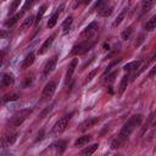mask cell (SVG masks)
Returning a JSON list of instances; mask_svg holds the SVG:
<instances>
[{"label":"cell","instance_id":"cell-19","mask_svg":"<svg viewBox=\"0 0 156 156\" xmlns=\"http://www.w3.org/2000/svg\"><path fill=\"white\" fill-rule=\"evenodd\" d=\"M22 15H23V12H22V11H21V12H18V13H16V15H13L11 18H9V20L5 22V26H6V27H12V26H13V24H15V23L21 18V17H22Z\"/></svg>","mask_w":156,"mask_h":156},{"label":"cell","instance_id":"cell-26","mask_svg":"<svg viewBox=\"0 0 156 156\" xmlns=\"http://www.w3.org/2000/svg\"><path fill=\"white\" fill-rule=\"evenodd\" d=\"M33 82H34V74L30 73V74L26 76V78L23 79V82H22V87H23V88H28L29 85L33 84Z\"/></svg>","mask_w":156,"mask_h":156},{"label":"cell","instance_id":"cell-11","mask_svg":"<svg viewBox=\"0 0 156 156\" xmlns=\"http://www.w3.org/2000/svg\"><path fill=\"white\" fill-rule=\"evenodd\" d=\"M54 39H55V34H51L43 44H41V46L39 48V50H38V54L39 55H43V54H45L46 51H48V49L51 46V44H52V41H54Z\"/></svg>","mask_w":156,"mask_h":156},{"label":"cell","instance_id":"cell-22","mask_svg":"<svg viewBox=\"0 0 156 156\" xmlns=\"http://www.w3.org/2000/svg\"><path fill=\"white\" fill-rule=\"evenodd\" d=\"M98 147H99V144L95 143V144H93V145L87 146L85 149H83V150L80 151V155H91V154H94V152L98 150Z\"/></svg>","mask_w":156,"mask_h":156},{"label":"cell","instance_id":"cell-2","mask_svg":"<svg viewBox=\"0 0 156 156\" xmlns=\"http://www.w3.org/2000/svg\"><path fill=\"white\" fill-rule=\"evenodd\" d=\"M30 112H32V108H23V110H20L18 112H16V113L11 117V119L9 121V124L12 126V127H18V126H21V124L27 119V117L30 115Z\"/></svg>","mask_w":156,"mask_h":156},{"label":"cell","instance_id":"cell-31","mask_svg":"<svg viewBox=\"0 0 156 156\" xmlns=\"http://www.w3.org/2000/svg\"><path fill=\"white\" fill-rule=\"evenodd\" d=\"M124 16H126V10H123L118 16H117V18L113 21V23H112V27H117V26H119L121 24V22L123 21V18H124Z\"/></svg>","mask_w":156,"mask_h":156},{"label":"cell","instance_id":"cell-38","mask_svg":"<svg viewBox=\"0 0 156 156\" xmlns=\"http://www.w3.org/2000/svg\"><path fill=\"white\" fill-rule=\"evenodd\" d=\"M119 61H121V58H116V60H113V61H112V62H111V63H110V65L107 66V69H106V72H105V74H106L107 72H110V69H111V68H112L113 66H116V65H117V63H118Z\"/></svg>","mask_w":156,"mask_h":156},{"label":"cell","instance_id":"cell-13","mask_svg":"<svg viewBox=\"0 0 156 156\" xmlns=\"http://www.w3.org/2000/svg\"><path fill=\"white\" fill-rule=\"evenodd\" d=\"M34 58H35L34 54H33V52H29V54L23 58V61H22V63H21V67H22V68H28V67H30V66L33 65V62H34Z\"/></svg>","mask_w":156,"mask_h":156},{"label":"cell","instance_id":"cell-29","mask_svg":"<svg viewBox=\"0 0 156 156\" xmlns=\"http://www.w3.org/2000/svg\"><path fill=\"white\" fill-rule=\"evenodd\" d=\"M123 141H124V139L123 138H121L119 135L116 138V139H113L112 140V143H111V146H112V149H118V147H121V145L123 144Z\"/></svg>","mask_w":156,"mask_h":156},{"label":"cell","instance_id":"cell-42","mask_svg":"<svg viewBox=\"0 0 156 156\" xmlns=\"http://www.w3.org/2000/svg\"><path fill=\"white\" fill-rule=\"evenodd\" d=\"M50 110H51V106H50V107H48V108H45V110H44V111L41 112V115H40V117H44V116H45V115H46V113H48V112H49Z\"/></svg>","mask_w":156,"mask_h":156},{"label":"cell","instance_id":"cell-7","mask_svg":"<svg viewBox=\"0 0 156 156\" xmlns=\"http://www.w3.org/2000/svg\"><path fill=\"white\" fill-rule=\"evenodd\" d=\"M98 122H99V117H90V118H88V119L83 121V122L78 126V129H79L80 132H84V130H87V129L91 128L93 126H95Z\"/></svg>","mask_w":156,"mask_h":156},{"label":"cell","instance_id":"cell-10","mask_svg":"<svg viewBox=\"0 0 156 156\" xmlns=\"http://www.w3.org/2000/svg\"><path fill=\"white\" fill-rule=\"evenodd\" d=\"M77 65H78V58H73V60L71 61L69 66H68L67 72H66V77H65L66 84L72 79V76H73V73H74V71H76V68H77Z\"/></svg>","mask_w":156,"mask_h":156},{"label":"cell","instance_id":"cell-21","mask_svg":"<svg viewBox=\"0 0 156 156\" xmlns=\"http://www.w3.org/2000/svg\"><path fill=\"white\" fill-rule=\"evenodd\" d=\"M90 139H91V135H82V136H79V138L74 141V146L85 145V144H88V143L90 141Z\"/></svg>","mask_w":156,"mask_h":156},{"label":"cell","instance_id":"cell-36","mask_svg":"<svg viewBox=\"0 0 156 156\" xmlns=\"http://www.w3.org/2000/svg\"><path fill=\"white\" fill-rule=\"evenodd\" d=\"M116 77H117V71H113L111 74H108V76H107V78L105 79V82L110 84V83H112V82L115 80V78H116Z\"/></svg>","mask_w":156,"mask_h":156},{"label":"cell","instance_id":"cell-40","mask_svg":"<svg viewBox=\"0 0 156 156\" xmlns=\"http://www.w3.org/2000/svg\"><path fill=\"white\" fill-rule=\"evenodd\" d=\"M156 73V66H154L152 68H151V71H150V73H149V77L151 78V77H154V74Z\"/></svg>","mask_w":156,"mask_h":156},{"label":"cell","instance_id":"cell-16","mask_svg":"<svg viewBox=\"0 0 156 156\" xmlns=\"http://www.w3.org/2000/svg\"><path fill=\"white\" fill-rule=\"evenodd\" d=\"M34 22H35V17H34V16H29V17H27L26 20H23V22H22V24H21L20 29L23 32V30L28 29V28H29Z\"/></svg>","mask_w":156,"mask_h":156},{"label":"cell","instance_id":"cell-1","mask_svg":"<svg viewBox=\"0 0 156 156\" xmlns=\"http://www.w3.org/2000/svg\"><path fill=\"white\" fill-rule=\"evenodd\" d=\"M141 119H143V116H141V115H134V116H132V117L124 123V126L122 127V129H121V132H119V136L126 140V139L134 132V129L141 123Z\"/></svg>","mask_w":156,"mask_h":156},{"label":"cell","instance_id":"cell-14","mask_svg":"<svg viewBox=\"0 0 156 156\" xmlns=\"http://www.w3.org/2000/svg\"><path fill=\"white\" fill-rule=\"evenodd\" d=\"M15 82V78H13V74L12 73H5L2 74V78H1V83H2V87H10Z\"/></svg>","mask_w":156,"mask_h":156},{"label":"cell","instance_id":"cell-33","mask_svg":"<svg viewBox=\"0 0 156 156\" xmlns=\"http://www.w3.org/2000/svg\"><path fill=\"white\" fill-rule=\"evenodd\" d=\"M107 2H108V0H98V1L94 4L93 10H100V9H102L104 6H106Z\"/></svg>","mask_w":156,"mask_h":156},{"label":"cell","instance_id":"cell-18","mask_svg":"<svg viewBox=\"0 0 156 156\" xmlns=\"http://www.w3.org/2000/svg\"><path fill=\"white\" fill-rule=\"evenodd\" d=\"M154 2H155V0H143V2H141V13L149 12L151 10Z\"/></svg>","mask_w":156,"mask_h":156},{"label":"cell","instance_id":"cell-34","mask_svg":"<svg viewBox=\"0 0 156 156\" xmlns=\"http://www.w3.org/2000/svg\"><path fill=\"white\" fill-rule=\"evenodd\" d=\"M20 4H21V0H13V2L11 4V6H10V15H12L16 10H17V7L20 6Z\"/></svg>","mask_w":156,"mask_h":156},{"label":"cell","instance_id":"cell-32","mask_svg":"<svg viewBox=\"0 0 156 156\" xmlns=\"http://www.w3.org/2000/svg\"><path fill=\"white\" fill-rule=\"evenodd\" d=\"M132 34H133V29H132V27H128L127 29H124V30L122 32L121 37H122L123 40H128V39L132 37Z\"/></svg>","mask_w":156,"mask_h":156},{"label":"cell","instance_id":"cell-30","mask_svg":"<svg viewBox=\"0 0 156 156\" xmlns=\"http://www.w3.org/2000/svg\"><path fill=\"white\" fill-rule=\"evenodd\" d=\"M38 1H39V0H27V1L24 2V5H23V7H22V12L24 13V12H26V11H27L28 9H30V7H33V6H34V5H35V4L38 2Z\"/></svg>","mask_w":156,"mask_h":156},{"label":"cell","instance_id":"cell-35","mask_svg":"<svg viewBox=\"0 0 156 156\" xmlns=\"http://www.w3.org/2000/svg\"><path fill=\"white\" fill-rule=\"evenodd\" d=\"M96 73H98V68H95V69H93V71H91V72H90V73H89V74L87 76V78H85V80H84V84H87L88 82H90V80H91V79L94 78V76H95Z\"/></svg>","mask_w":156,"mask_h":156},{"label":"cell","instance_id":"cell-39","mask_svg":"<svg viewBox=\"0 0 156 156\" xmlns=\"http://www.w3.org/2000/svg\"><path fill=\"white\" fill-rule=\"evenodd\" d=\"M144 41V35L141 34V35H139V39H138V41H135V46H139L141 43Z\"/></svg>","mask_w":156,"mask_h":156},{"label":"cell","instance_id":"cell-28","mask_svg":"<svg viewBox=\"0 0 156 156\" xmlns=\"http://www.w3.org/2000/svg\"><path fill=\"white\" fill-rule=\"evenodd\" d=\"M45 11H46V5H43L40 9H39V11H38V13H37V16H35V24H38L39 22H40V20H41V17H43V15L45 13Z\"/></svg>","mask_w":156,"mask_h":156},{"label":"cell","instance_id":"cell-12","mask_svg":"<svg viewBox=\"0 0 156 156\" xmlns=\"http://www.w3.org/2000/svg\"><path fill=\"white\" fill-rule=\"evenodd\" d=\"M16 139H17V134L16 133L15 134H11V135H4L2 139H1V146L2 147H6V146L13 144Z\"/></svg>","mask_w":156,"mask_h":156},{"label":"cell","instance_id":"cell-25","mask_svg":"<svg viewBox=\"0 0 156 156\" xmlns=\"http://www.w3.org/2000/svg\"><path fill=\"white\" fill-rule=\"evenodd\" d=\"M155 58H156V54H154V55H152V56H151V57L149 58V61H146V62H145V63H144V65H143L141 67H139V71H138V72L135 73V77L140 76V74H141V73H143V72H144V71H145V69L147 68V66H149V65H150V63H151V62H152V61H154Z\"/></svg>","mask_w":156,"mask_h":156},{"label":"cell","instance_id":"cell-43","mask_svg":"<svg viewBox=\"0 0 156 156\" xmlns=\"http://www.w3.org/2000/svg\"><path fill=\"white\" fill-rule=\"evenodd\" d=\"M90 1H91V0H83V4H84V5H88Z\"/></svg>","mask_w":156,"mask_h":156},{"label":"cell","instance_id":"cell-27","mask_svg":"<svg viewBox=\"0 0 156 156\" xmlns=\"http://www.w3.org/2000/svg\"><path fill=\"white\" fill-rule=\"evenodd\" d=\"M128 82H129V77L128 76H124L122 78V80H121V84H119V90H118L119 94H123V91L126 90V88L128 85Z\"/></svg>","mask_w":156,"mask_h":156},{"label":"cell","instance_id":"cell-8","mask_svg":"<svg viewBox=\"0 0 156 156\" xmlns=\"http://www.w3.org/2000/svg\"><path fill=\"white\" fill-rule=\"evenodd\" d=\"M63 9H65V4H61V5L56 9V11L51 15V17L49 18V22H48V27H49V28H52V27L56 24V22H57V20H58V16H60L61 12L63 11Z\"/></svg>","mask_w":156,"mask_h":156},{"label":"cell","instance_id":"cell-24","mask_svg":"<svg viewBox=\"0 0 156 156\" xmlns=\"http://www.w3.org/2000/svg\"><path fill=\"white\" fill-rule=\"evenodd\" d=\"M72 22H73V17H72V16H68V17L63 21V23H62V30H63L65 34H67V33L69 32V28H71Z\"/></svg>","mask_w":156,"mask_h":156},{"label":"cell","instance_id":"cell-9","mask_svg":"<svg viewBox=\"0 0 156 156\" xmlns=\"http://www.w3.org/2000/svg\"><path fill=\"white\" fill-rule=\"evenodd\" d=\"M56 63H57V55H54L51 58H49V61L46 62V65L44 67V76H48L49 73H51L55 69Z\"/></svg>","mask_w":156,"mask_h":156},{"label":"cell","instance_id":"cell-15","mask_svg":"<svg viewBox=\"0 0 156 156\" xmlns=\"http://www.w3.org/2000/svg\"><path fill=\"white\" fill-rule=\"evenodd\" d=\"M144 28H145V30H147V32H151V30H154V29L156 28V15H154L152 17H150V18L146 21V23L144 24Z\"/></svg>","mask_w":156,"mask_h":156},{"label":"cell","instance_id":"cell-5","mask_svg":"<svg viewBox=\"0 0 156 156\" xmlns=\"http://www.w3.org/2000/svg\"><path fill=\"white\" fill-rule=\"evenodd\" d=\"M71 116H72V113L68 115V116H65V117L61 118V119H58V121L56 122V124L54 126V128H52V133H54V134H61L62 132H65L66 128H67V124H68V121H69Z\"/></svg>","mask_w":156,"mask_h":156},{"label":"cell","instance_id":"cell-4","mask_svg":"<svg viewBox=\"0 0 156 156\" xmlns=\"http://www.w3.org/2000/svg\"><path fill=\"white\" fill-rule=\"evenodd\" d=\"M55 90H56V84H55V82L50 80L49 83H46V85H45L44 89H43L41 100H43V101H48V100H50V99L54 96Z\"/></svg>","mask_w":156,"mask_h":156},{"label":"cell","instance_id":"cell-20","mask_svg":"<svg viewBox=\"0 0 156 156\" xmlns=\"http://www.w3.org/2000/svg\"><path fill=\"white\" fill-rule=\"evenodd\" d=\"M139 67H140V61H132V62L124 65L123 69H124L126 72H132V71H134V69H136V68H139Z\"/></svg>","mask_w":156,"mask_h":156},{"label":"cell","instance_id":"cell-41","mask_svg":"<svg viewBox=\"0 0 156 156\" xmlns=\"http://www.w3.org/2000/svg\"><path fill=\"white\" fill-rule=\"evenodd\" d=\"M44 138V130H40V133H38V138H37V141L38 140H41Z\"/></svg>","mask_w":156,"mask_h":156},{"label":"cell","instance_id":"cell-3","mask_svg":"<svg viewBox=\"0 0 156 156\" xmlns=\"http://www.w3.org/2000/svg\"><path fill=\"white\" fill-rule=\"evenodd\" d=\"M95 45V40H85V41H82V43H78L76 44L72 50H71V55H74V56H78V55H83L85 54L87 51H89L93 46Z\"/></svg>","mask_w":156,"mask_h":156},{"label":"cell","instance_id":"cell-6","mask_svg":"<svg viewBox=\"0 0 156 156\" xmlns=\"http://www.w3.org/2000/svg\"><path fill=\"white\" fill-rule=\"evenodd\" d=\"M98 29H99V24H98V22H91V23H89V24L82 30V33H80V38L89 39V38H91V37L98 32Z\"/></svg>","mask_w":156,"mask_h":156},{"label":"cell","instance_id":"cell-23","mask_svg":"<svg viewBox=\"0 0 156 156\" xmlns=\"http://www.w3.org/2000/svg\"><path fill=\"white\" fill-rule=\"evenodd\" d=\"M112 11H113V6H107L106 5V6H104L102 9L99 10L98 15L101 16V17H107V16H110L112 13Z\"/></svg>","mask_w":156,"mask_h":156},{"label":"cell","instance_id":"cell-37","mask_svg":"<svg viewBox=\"0 0 156 156\" xmlns=\"http://www.w3.org/2000/svg\"><path fill=\"white\" fill-rule=\"evenodd\" d=\"M17 99H18V95H17V94H12V95H6V96L2 99V101H4V102H7V101L17 100Z\"/></svg>","mask_w":156,"mask_h":156},{"label":"cell","instance_id":"cell-17","mask_svg":"<svg viewBox=\"0 0 156 156\" xmlns=\"http://www.w3.org/2000/svg\"><path fill=\"white\" fill-rule=\"evenodd\" d=\"M51 147L56 150V152L58 154H62L66 149V141L65 140H58V141H55L54 144H51Z\"/></svg>","mask_w":156,"mask_h":156}]
</instances>
